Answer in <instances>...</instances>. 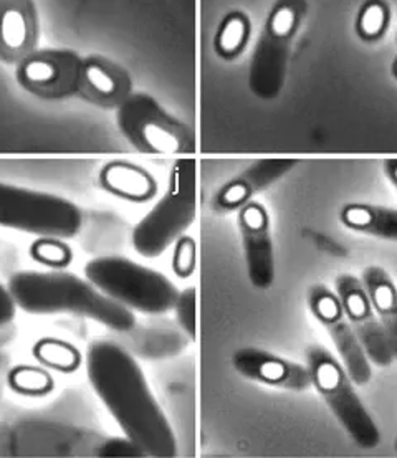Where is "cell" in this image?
<instances>
[{
  "mask_svg": "<svg viewBox=\"0 0 397 458\" xmlns=\"http://www.w3.org/2000/svg\"><path fill=\"white\" fill-rule=\"evenodd\" d=\"M307 364L313 387L320 393L354 444L364 450L377 447L381 440L379 428L366 411L354 389L353 379L342 362L331 356L330 351L321 346H311L307 351Z\"/></svg>",
  "mask_w": 397,
  "mask_h": 458,
  "instance_id": "5",
  "label": "cell"
},
{
  "mask_svg": "<svg viewBox=\"0 0 397 458\" xmlns=\"http://www.w3.org/2000/svg\"><path fill=\"white\" fill-rule=\"evenodd\" d=\"M9 292L15 305L30 315L72 313L118 333H130L136 327V318L130 308L72 273H15L9 282Z\"/></svg>",
  "mask_w": 397,
  "mask_h": 458,
  "instance_id": "2",
  "label": "cell"
},
{
  "mask_svg": "<svg viewBox=\"0 0 397 458\" xmlns=\"http://www.w3.org/2000/svg\"><path fill=\"white\" fill-rule=\"evenodd\" d=\"M89 93L98 99H116L122 95V81L111 68L98 60H89L80 70Z\"/></svg>",
  "mask_w": 397,
  "mask_h": 458,
  "instance_id": "20",
  "label": "cell"
},
{
  "mask_svg": "<svg viewBox=\"0 0 397 458\" xmlns=\"http://www.w3.org/2000/svg\"><path fill=\"white\" fill-rule=\"evenodd\" d=\"M85 276L101 293L130 310L161 315L176 305V286L163 273L124 257H98L85 265Z\"/></svg>",
  "mask_w": 397,
  "mask_h": 458,
  "instance_id": "3",
  "label": "cell"
},
{
  "mask_svg": "<svg viewBox=\"0 0 397 458\" xmlns=\"http://www.w3.org/2000/svg\"><path fill=\"white\" fill-rule=\"evenodd\" d=\"M247 38V21L241 13H233L222 23L221 32L217 35V50L221 55L231 56L242 48Z\"/></svg>",
  "mask_w": 397,
  "mask_h": 458,
  "instance_id": "22",
  "label": "cell"
},
{
  "mask_svg": "<svg viewBox=\"0 0 397 458\" xmlns=\"http://www.w3.org/2000/svg\"><path fill=\"white\" fill-rule=\"evenodd\" d=\"M33 358L54 371L72 374L81 366V352L65 339H38L32 348Z\"/></svg>",
  "mask_w": 397,
  "mask_h": 458,
  "instance_id": "18",
  "label": "cell"
},
{
  "mask_svg": "<svg viewBox=\"0 0 397 458\" xmlns=\"http://www.w3.org/2000/svg\"><path fill=\"white\" fill-rule=\"evenodd\" d=\"M198 265V247L196 241L189 235H181L174 242V251H173V270L179 278H189L196 272Z\"/></svg>",
  "mask_w": 397,
  "mask_h": 458,
  "instance_id": "23",
  "label": "cell"
},
{
  "mask_svg": "<svg viewBox=\"0 0 397 458\" xmlns=\"http://www.w3.org/2000/svg\"><path fill=\"white\" fill-rule=\"evenodd\" d=\"M386 25V9L384 5H381L379 2H371L364 7L361 15H359V32L363 33L364 37H377L379 33L383 32Z\"/></svg>",
  "mask_w": 397,
  "mask_h": 458,
  "instance_id": "25",
  "label": "cell"
},
{
  "mask_svg": "<svg viewBox=\"0 0 397 458\" xmlns=\"http://www.w3.org/2000/svg\"><path fill=\"white\" fill-rule=\"evenodd\" d=\"M242 235L243 255L250 284L268 290L275 280V253L270 230V216L258 202H249L237 218Z\"/></svg>",
  "mask_w": 397,
  "mask_h": 458,
  "instance_id": "10",
  "label": "cell"
},
{
  "mask_svg": "<svg viewBox=\"0 0 397 458\" xmlns=\"http://www.w3.org/2000/svg\"><path fill=\"white\" fill-rule=\"evenodd\" d=\"M340 220L346 229L397 242V210L371 204H348L340 212Z\"/></svg>",
  "mask_w": 397,
  "mask_h": 458,
  "instance_id": "15",
  "label": "cell"
},
{
  "mask_svg": "<svg viewBox=\"0 0 397 458\" xmlns=\"http://www.w3.org/2000/svg\"><path fill=\"white\" fill-rule=\"evenodd\" d=\"M295 25V12L291 7H278L270 19V32L275 37H287Z\"/></svg>",
  "mask_w": 397,
  "mask_h": 458,
  "instance_id": "27",
  "label": "cell"
},
{
  "mask_svg": "<svg viewBox=\"0 0 397 458\" xmlns=\"http://www.w3.org/2000/svg\"><path fill=\"white\" fill-rule=\"evenodd\" d=\"M394 448H396V454H397V437H396V444H394Z\"/></svg>",
  "mask_w": 397,
  "mask_h": 458,
  "instance_id": "31",
  "label": "cell"
},
{
  "mask_svg": "<svg viewBox=\"0 0 397 458\" xmlns=\"http://www.w3.org/2000/svg\"><path fill=\"white\" fill-rule=\"evenodd\" d=\"M176 318L179 327L188 335L189 338L196 339V331H198V319H196V288L190 286L188 290L181 292L177 295Z\"/></svg>",
  "mask_w": 397,
  "mask_h": 458,
  "instance_id": "24",
  "label": "cell"
},
{
  "mask_svg": "<svg viewBox=\"0 0 397 458\" xmlns=\"http://www.w3.org/2000/svg\"><path fill=\"white\" fill-rule=\"evenodd\" d=\"M89 379L101 403L144 454L176 457V437L156 403L139 364L128 351L111 341H97L87 352Z\"/></svg>",
  "mask_w": 397,
  "mask_h": 458,
  "instance_id": "1",
  "label": "cell"
},
{
  "mask_svg": "<svg viewBox=\"0 0 397 458\" xmlns=\"http://www.w3.org/2000/svg\"><path fill=\"white\" fill-rule=\"evenodd\" d=\"M232 364L235 371L252 381L287 391H307L313 382L308 366L285 360L268 351L243 348L235 351Z\"/></svg>",
  "mask_w": 397,
  "mask_h": 458,
  "instance_id": "11",
  "label": "cell"
},
{
  "mask_svg": "<svg viewBox=\"0 0 397 458\" xmlns=\"http://www.w3.org/2000/svg\"><path fill=\"white\" fill-rule=\"evenodd\" d=\"M30 257L37 263L54 270H62L73 260V251L58 237H40L30 245Z\"/></svg>",
  "mask_w": 397,
  "mask_h": 458,
  "instance_id": "21",
  "label": "cell"
},
{
  "mask_svg": "<svg viewBox=\"0 0 397 458\" xmlns=\"http://www.w3.org/2000/svg\"><path fill=\"white\" fill-rule=\"evenodd\" d=\"M361 284L384 329L393 356L397 360V286L389 273L376 265L364 270Z\"/></svg>",
  "mask_w": 397,
  "mask_h": 458,
  "instance_id": "14",
  "label": "cell"
},
{
  "mask_svg": "<svg viewBox=\"0 0 397 458\" xmlns=\"http://www.w3.org/2000/svg\"><path fill=\"white\" fill-rule=\"evenodd\" d=\"M386 171L387 175H389V179L393 181V184H394L397 189V159H391V161H387Z\"/></svg>",
  "mask_w": 397,
  "mask_h": 458,
  "instance_id": "29",
  "label": "cell"
},
{
  "mask_svg": "<svg viewBox=\"0 0 397 458\" xmlns=\"http://www.w3.org/2000/svg\"><path fill=\"white\" fill-rule=\"evenodd\" d=\"M81 225V210L63 197L0 182V227L70 239Z\"/></svg>",
  "mask_w": 397,
  "mask_h": 458,
  "instance_id": "6",
  "label": "cell"
},
{
  "mask_svg": "<svg viewBox=\"0 0 397 458\" xmlns=\"http://www.w3.org/2000/svg\"><path fill=\"white\" fill-rule=\"evenodd\" d=\"M7 382L13 393L25 397H45L54 391L55 381L52 374L40 366L21 364L12 368Z\"/></svg>",
  "mask_w": 397,
  "mask_h": 458,
  "instance_id": "19",
  "label": "cell"
},
{
  "mask_svg": "<svg viewBox=\"0 0 397 458\" xmlns=\"http://www.w3.org/2000/svg\"><path fill=\"white\" fill-rule=\"evenodd\" d=\"M192 161H179L169 189L132 230L134 250L146 259L163 255L196 218V174Z\"/></svg>",
  "mask_w": 397,
  "mask_h": 458,
  "instance_id": "4",
  "label": "cell"
},
{
  "mask_svg": "<svg viewBox=\"0 0 397 458\" xmlns=\"http://www.w3.org/2000/svg\"><path fill=\"white\" fill-rule=\"evenodd\" d=\"M19 80L23 87L35 93H60V88L68 87L62 80V66L48 56H32L23 62L19 70Z\"/></svg>",
  "mask_w": 397,
  "mask_h": 458,
  "instance_id": "16",
  "label": "cell"
},
{
  "mask_svg": "<svg viewBox=\"0 0 397 458\" xmlns=\"http://www.w3.org/2000/svg\"><path fill=\"white\" fill-rule=\"evenodd\" d=\"M308 305L313 317L328 331L342 358V366L354 384L364 386L371 381V360H367L358 335L344 315L336 292H331L325 284H315L309 290Z\"/></svg>",
  "mask_w": 397,
  "mask_h": 458,
  "instance_id": "8",
  "label": "cell"
},
{
  "mask_svg": "<svg viewBox=\"0 0 397 458\" xmlns=\"http://www.w3.org/2000/svg\"><path fill=\"white\" fill-rule=\"evenodd\" d=\"M30 38V23L27 12L15 4L0 5V52L17 55L22 52Z\"/></svg>",
  "mask_w": 397,
  "mask_h": 458,
  "instance_id": "17",
  "label": "cell"
},
{
  "mask_svg": "<svg viewBox=\"0 0 397 458\" xmlns=\"http://www.w3.org/2000/svg\"><path fill=\"white\" fill-rule=\"evenodd\" d=\"M118 126L130 141L148 153H184L188 146V132L184 128L144 95L122 101L118 111Z\"/></svg>",
  "mask_w": 397,
  "mask_h": 458,
  "instance_id": "7",
  "label": "cell"
},
{
  "mask_svg": "<svg viewBox=\"0 0 397 458\" xmlns=\"http://www.w3.org/2000/svg\"><path fill=\"white\" fill-rule=\"evenodd\" d=\"M15 310H17V305H15V300L11 295L9 288H4L0 284V325L11 323L15 317Z\"/></svg>",
  "mask_w": 397,
  "mask_h": 458,
  "instance_id": "28",
  "label": "cell"
},
{
  "mask_svg": "<svg viewBox=\"0 0 397 458\" xmlns=\"http://www.w3.org/2000/svg\"><path fill=\"white\" fill-rule=\"evenodd\" d=\"M336 295L367 360L379 368H387L394 356L361 280L350 273H342L336 278Z\"/></svg>",
  "mask_w": 397,
  "mask_h": 458,
  "instance_id": "9",
  "label": "cell"
},
{
  "mask_svg": "<svg viewBox=\"0 0 397 458\" xmlns=\"http://www.w3.org/2000/svg\"><path fill=\"white\" fill-rule=\"evenodd\" d=\"M394 73H396V77H397V62H396V65H394Z\"/></svg>",
  "mask_w": 397,
  "mask_h": 458,
  "instance_id": "30",
  "label": "cell"
},
{
  "mask_svg": "<svg viewBox=\"0 0 397 458\" xmlns=\"http://www.w3.org/2000/svg\"><path fill=\"white\" fill-rule=\"evenodd\" d=\"M99 457H146L143 448L139 447L131 438H111L99 447Z\"/></svg>",
  "mask_w": 397,
  "mask_h": 458,
  "instance_id": "26",
  "label": "cell"
},
{
  "mask_svg": "<svg viewBox=\"0 0 397 458\" xmlns=\"http://www.w3.org/2000/svg\"><path fill=\"white\" fill-rule=\"evenodd\" d=\"M291 164L285 161H266L254 165L245 174L235 177L229 184L222 187L212 202V208L217 214L239 212L250 199L274 182L278 175L287 173Z\"/></svg>",
  "mask_w": 397,
  "mask_h": 458,
  "instance_id": "12",
  "label": "cell"
},
{
  "mask_svg": "<svg viewBox=\"0 0 397 458\" xmlns=\"http://www.w3.org/2000/svg\"><path fill=\"white\" fill-rule=\"evenodd\" d=\"M99 184L113 196L128 202H148L156 196L157 184L155 177L141 165L111 161L99 173Z\"/></svg>",
  "mask_w": 397,
  "mask_h": 458,
  "instance_id": "13",
  "label": "cell"
}]
</instances>
